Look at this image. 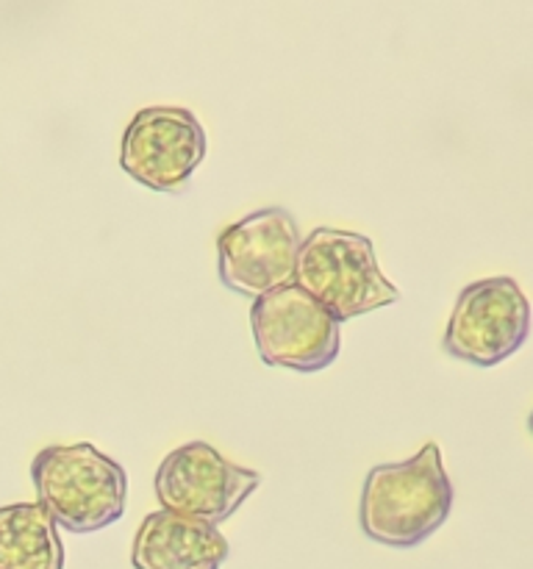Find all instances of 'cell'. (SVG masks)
<instances>
[{
    "label": "cell",
    "mask_w": 533,
    "mask_h": 569,
    "mask_svg": "<svg viewBox=\"0 0 533 569\" xmlns=\"http://www.w3.org/2000/svg\"><path fill=\"white\" fill-rule=\"evenodd\" d=\"M453 483L436 442L409 461H389L366 472L361 489V531L386 548H416L447 522Z\"/></svg>",
    "instance_id": "cell-1"
},
{
    "label": "cell",
    "mask_w": 533,
    "mask_h": 569,
    "mask_svg": "<svg viewBox=\"0 0 533 569\" xmlns=\"http://www.w3.org/2000/svg\"><path fill=\"white\" fill-rule=\"evenodd\" d=\"M39 506L70 533H94L125 515L128 476L92 442L48 445L31 465Z\"/></svg>",
    "instance_id": "cell-2"
},
{
    "label": "cell",
    "mask_w": 533,
    "mask_h": 569,
    "mask_svg": "<svg viewBox=\"0 0 533 569\" xmlns=\"http://www.w3.org/2000/svg\"><path fill=\"white\" fill-rule=\"evenodd\" d=\"M292 283L336 322L370 315L400 298L398 287L383 278L370 239L339 228H316L300 242Z\"/></svg>",
    "instance_id": "cell-3"
},
{
    "label": "cell",
    "mask_w": 533,
    "mask_h": 569,
    "mask_svg": "<svg viewBox=\"0 0 533 569\" xmlns=\"http://www.w3.org/2000/svg\"><path fill=\"white\" fill-rule=\"evenodd\" d=\"M531 333V306L514 278H483L461 289L444 331V353L475 367L511 359Z\"/></svg>",
    "instance_id": "cell-4"
},
{
    "label": "cell",
    "mask_w": 533,
    "mask_h": 569,
    "mask_svg": "<svg viewBox=\"0 0 533 569\" xmlns=\"http://www.w3.org/2000/svg\"><path fill=\"white\" fill-rule=\"evenodd\" d=\"M203 159V122L183 106H144L122 131L120 167L153 192H183Z\"/></svg>",
    "instance_id": "cell-5"
},
{
    "label": "cell",
    "mask_w": 533,
    "mask_h": 569,
    "mask_svg": "<svg viewBox=\"0 0 533 569\" xmlns=\"http://www.w3.org/2000/svg\"><path fill=\"white\" fill-rule=\"evenodd\" d=\"M250 328L261 361L283 370L320 372L342 348L339 322L294 283L255 298Z\"/></svg>",
    "instance_id": "cell-6"
},
{
    "label": "cell",
    "mask_w": 533,
    "mask_h": 569,
    "mask_svg": "<svg viewBox=\"0 0 533 569\" xmlns=\"http://www.w3.org/2000/svg\"><path fill=\"white\" fill-rule=\"evenodd\" d=\"M153 487L164 511L220 526L261 487V476L231 465L209 442L194 439L161 461Z\"/></svg>",
    "instance_id": "cell-7"
},
{
    "label": "cell",
    "mask_w": 533,
    "mask_h": 569,
    "mask_svg": "<svg viewBox=\"0 0 533 569\" xmlns=\"http://www.w3.org/2000/svg\"><path fill=\"white\" fill-rule=\"evenodd\" d=\"M300 242V228L286 209L272 206L242 217L217 239L222 287L253 300L286 287L294 281Z\"/></svg>",
    "instance_id": "cell-8"
},
{
    "label": "cell",
    "mask_w": 533,
    "mask_h": 569,
    "mask_svg": "<svg viewBox=\"0 0 533 569\" xmlns=\"http://www.w3.org/2000/svg\"><path fill=\"white\" fill-rule=\"evenodd\" d=\"M231 545L217 526L175 511H153L142 520L131 548L133 569H220Z\"/></svg>",
    "instance_id": "cell-9"
},
{
    "label": "cell",
    "mask_w": 533,
    "mask_h": 569,
    "mask_svg": "<svg viewBox=\"0 0 533 569\" xmlns=\"http://www.w3.org/2000/svg\"><path fill=\"white\" fill-rule=\"evenodd\" d=\"M0 569H64V545L39 503L0 509Z\"/></svg>",
    "instance_id": "cell-10"
}]
</instances>
